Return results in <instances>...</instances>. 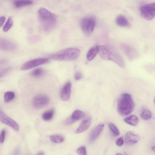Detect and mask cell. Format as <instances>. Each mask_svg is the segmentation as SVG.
Here are the masks:
<instances>
[{"mask_svg": "<svg viewBox=\"0 0 155 155\" xmlns=\"http://www.w3.org/2000/svg\"><path fill=\"white\" fill-rule=\"evenodd\" d=\"M33 2L31 0H16L13 2L14 5L16 8H19L31 5Z\"/></svg>", "mask_w": 155, "mask_h": 155, "instance_id": "obj_20", "label": "cell"}, {"mask_svg": "<svg viewBox=\"0 0 155 155\" xmlns=\"http://www.w3.org/2000/svg\"><path fill=\"white\" fill-rule=\"evenodd\" d=\"M77 153L78 155H87L86 147L82 146L79 147L77 150Z\"/></svg>", "mask_w": 155, "mask_h": 155, "instance_id": "obj_28", "label": "cell"}, {"mask_svg": "<svg viewBox=\"0 0 155 155\" xmlns=\"http://www.w3.org/2000/svg\"><path fill=\"white\" fill-rule=\"evenodd\" d=\"M124 121L126 123L132 126H136L139 123L138 118L134 115L128 116L124 119Z\"/></svg>", "mask_w": 155, "mask_h": 155, "instance_id": "obj_18", "label": "cell"}, {"mask_svg": "<svg viewBox=\"0 0 155 155\" xmlns=\"http://www.w3.org/2000/svg\"><path fill=\"white\" fill-rule=\"evenodd\" d=\"M115 155H122V154L121 153H118L116 154Z\"/></svg>", "mask_w": 155, "mask_h": 155, "instance_id": "obj_37", "label": "cell"}, {"mask_svg": "<svg viewBox=\"0 0 155 155\" xmlns=\"http://www.w3.org/2000/svg\"><path fill=\"white\" fill-rule=\"evenodd\" d=\"M91 123V118L88 117L84 120L75 131L77 134L82 133L87 130L90 126Z\"/></svg>", "mask_w": 155, "mask_h": 155, "instance_id": "obj_16", "label": "cell"}, {"mask_svg": "<svg viewBox=\"0 0 155 155\" xmlns=\"http://www.w3.org/2000/svg\"><path fill=\"white\" fill-rule=\"evenodd\" d=\"M11 70L10 68H6L0 70V78L6 75Z\"/></svg>", "mask_w": 155, "mask_h": 155, "instance_id": "obj_29", "label": "cell"}, {"mask_svg": "<svg viewBox=\"0 0 155 155\" xmlns=\"http://www.w3.org/2000/svg\"><path fill=\"white\" fill-rule=\"evenodd\" d=\"M104 124H101L95 127L91 131L89 137V140L93 142L95 140L103 130Z\"/></svg>", "mask_w": 155, "mask_h": 155, "instance_id": "obj_15", "label": "cell"}, {"mask_svg": "<svg viewBox=\"0 0 155 155\" xmlns=\"http://www.w3.org/2000/svg\"><path fill=\"white\" fill-rule=\"evenodd\" d=\"M49 102V98L47 95L44 94H39L33 98L32 105L35 108L40 109L47 106Z\"/></svg>", "mask_w": 155, "mask_h": 155, "instance_id": "obj_7", "label": "cell"}, {"mask_svg": "<svg viewBox=\"0 0 155 155\" xmlns=\"http://www.w3.org/2000/svg\"><path fill=\"white\" fill-rule=\"evenodd\" d=\"M5 17L4 16L0 17V27H1L4 23L5 20Z\"/></svg>", "mask_w": 155, "mask_h": 155, "instance_id": "obj_33", "label": "cell"}, {"mask_svg": "<svg viewBox=\"0 0 155 155\" xmlns=\"http://www.w3.org/2000/svg\"><path fill=\"white\" fill-rule=\"evenodd\" d=\"M13 24V20L12 17H9L3 28V31L4 32L8 31L12 27Z\"/></svg>", "mask_w": 155, "mask_h": 155, "instance_id": "obj_23", "label": "cell"}, {"mask_svg": "<svg viewBox=\"0 0 155 155\" xmlns=\"http://www.w3.org/2000/svg\"><path fill=\"white\" fill-rule=\"evenodd\" d=\"M151 116L152 114L151 111L147 109H143L140 114L141 118L144 120L150 119Z\"/></svg>", "mask_w": 155, "mask_h": 155, "instance_id": "obj_24", "label": "cell"}, {"mask_svg": "<svg viewBox=\"0 0 155 155\" xmlns=\"http://www.w3.org/2000/svg\"><path fill=\"white\" fill-rule=\"evenodd\" d=\"M19 153V150L17 149L14 155H18Z\"/></svg>", "mask_w": 155, "mask_h": 155, "instance_id": "obj_34", "label": "cell"}, {"mask_svg": "<svg viewBox=\"0 0 155 155\" xmlns=\"http://www.w3.org/2000/svg\"><path fill=\"white\" fill-rule=\"evenodd\" d=\"M37 155H45L43 152H39Z\"/></svg>", "mask_w": 155, "mask_h": 155, "instance_id": "obj_35", "label": "cell"}, {"mask_svg": "<svg viewBox=\"0 0 155 155\" xmlns=\"http://www.w3.org/2000/svg\"><path fill=\"white\" fill-rule=\"evenodd\" d=\"M38 14L43 29L46 32L52 30L56 24V16L43 8L39 10Z\"/></svg>", "mask_w": 155, "mask_h": 155, "instance_id": "obj_3", "label": "cell"}, {"mask_svg": "<svg viewBox=\"0 0 155 155\" xmlns=\"http://www.w3.org/2000/svg\"><path fill=\"white\" fill-rule=\"evenodd\" d=\"M140 139L139 136L134 132H127L125 136V142L127 145H132L137 143Z\"/></svg>", "mask_w": 155, "mask_h": 155, "instance_id": "obj_14", "label": "cell"}, {"mask_svg": "<svg viewBox=\"0 0 155 155\" xmlns=\"http://www.w3.org/2000/svg\"><path fill=\"white\" fill-rule=\"evenodd\" d=\"M134 108V104L131 95L124 93L117 100V110L120 115L125 116L131 114Z\"/></svg>", "mask_w": 155, "mask_h": 155, "instance_id": "obj_2", "label": "cell"}, {"mask_svg": "<svg viewBox=\"0 0 155 155\" xmlns=\"http://www.w3.org/2000/svg\"><path fill=\"white\" fill-rule=\"evenodd\" d=\"M71 84L70 81L66 83L62 88L61 92V98L63 101L68 100L71 96Z\"/></svg>", "mask_w": 155, "mask_h": 155, "instance_id": "obj_13", "label": "cell"}, {"mask_svg": "<svg viewBox=\"0 0 155 155\" xmlns=\"http://www.w3.org/2000/svg\"><path fill=\"white\" fill-rule=\"evenodd\" d=\"M97 47L98 53L103 59L112 61L122 68L125 67V64L124 60L115 50L104 45H97Z\"/></svg>", "mask_w": 155, "mask_h": 155, "instance_id": "obj_1", "label": "cell"}, {"mask_svg": "<svg viewBox=\"0 0 155 155\" xmlns=\"http://www.w3.org/2000/svg\"><path fill=\"white\" fill-rule=\"evenodd\" d=\"M152 150L154 151H155V147L154 146L153 147L151 148Z\"/></svg>", "mask_w": 155, "mask_h": 155, "instance_id": "obj_36", "label": "cell"}, {"mask_svg": "<svg viewBox=\"0 0 155 155\" xmlns=\"http://www.w3.org/2000/svg\"><path fill=\"white\" fill-rule=\"evenodd\" d=\"M17 48L15 43L11 41L0 38V50L6 51H13Z\"/></svg>", "mask_w": 155, "mask_h": 155, "instance_id": "obj_12", "label": "cell"}, {"mask_svg": "<svg viewBox=\"0 0 155 155\" xmlns=\"http://www.w3.org/2000/svg\"><path fill=\"white\" fill-rule=\"evenodd\" d=\"M49 138L52 142L55 143H60L62 142L64 140V137L62 136L58 135H51Z\"/></svg>", "mask_w": 155, "mask_h": 155, "instance_id": "obj_25", "label": "cell"}, {"mask_svg": "<svg viewBox=\"0 0 155 155\" xmlns=\"http://www.w3.org/2000/svg\"><path fill=\"white\" fill-rule=\"evenodd\" d=\"M120 47L129 61H133L138 57L137 51L131 46L123 43L121 44Z\"/></svg>", "mask_w": 155, "mask_h": 155, "instance_id": "obj_9", "label": "cell"}, {"mask_svg": "<svg viewBox=\"0 0 155 155\" xmlns=\"http://www.w3.org/2000/svg\"><path fill=\"white\" fill-rule=\"evenodd\" d=\"M15 94L12 91H8L4 94V101L6 102H8L12 101L14 97Z\"/></svg>", "mask_w": 155, "mask_h": 155, "instance_id": "obj_26", "label": "cell"}, {"mask_svg": "<svg viewBox=\"0 0 155 155\" xmlns=\"http://www.w3.org/2000/svg\"><path fill=\"white\" fill-rule=\"evenodd\" d=\"M54 114V110L51 109L44 112L42 115V119L45 121H49L53 118Z\"/></svg>", "mask_w": 155, "mask_h": 155, "instance_id": "obj_22", "label": "cell"}, {"mask_svg": "<svg viewBox=\"0 0 155 155\" xmlns=\"http://www.w3.org/2000/svg\"><path fill=\"white\" fill-rule=\"evenodd\" d=\"M80 54V50L76 48H71L62 50L50 55L49 58L58 61H71L75 60Z\"/></svg>", "mask_w": 155, "mask_h": 155, "instance_id": "obj_4", "label": "cell"}, {"mask_svg": "<svg viewBox=\"0 0 155 155\" xmlns=\"http://www.w3.org/2000/svg\"><path fill=\"white\" fill-rule=\"evenodd\" d=\"M82 74L80 72H77L74 75V78L76 80L81 79L82 77Z\"/></svg>", "mask_w": 155, "mask_h": 155, "instance_id": "obj_32", "label": "cell"}, {"mask_svg": "<svg viewBox=\"0 0 155 155\" xmlns=\"http://www.w3.org/2000/svg\"><path fill=\"white\" fill-rule=\"evenodd\" d=\"M45 73L44 70L41 68H38L33 70L31 73V76L35 78H39L43 76Z\"/></svg>", "mask_w": 155, "mask_h": 155, "instance_id": "obj_21", "label": "cell"}, {"mask_svg": "<svg viewBox=\"0 0 155 155\" xmlns=\"http://www.w3.org/2000/svg\"><path fill=\"white\" fill-rule=\"evenodd\" d=\"M98 52L97 45L90 48L87 54V58L88 60L90 61L92 60L95 57Z\"/></svg>", "mask_w": 155, "mask_h": 155, "instance_id": "obj_19", "label": "cell"}, {"mask_svg": "<svg viewBox=\"0 0 155 155\" xmlns=\"http://www.w3.org/2000/svg\"><path fill=\"white\" fill-rule=\"evenodd\" d=\"M84 113L80 110H75L71 115L64 121L66 125H71L84 117Z\"/></svg>", "mask_w": 155, "mask_h": 155, "instance_id": "obj_11", "label": "cell"}, {"mask_svg": "<svg viewBox=\"0 0 155 155\" xmlns=\"http://www.w3.org/2000/svg\"><path fill=\"white\" fill-rule=\"evenodd\" d=\"M0 121L9 126L16 131H18L19 130V127L17 123L1 110H0Z\"/></svg>", "mask_w": 155, "mask_h": 155, "instance_id": "obj_10", "label": "cell"}, {"mask_svg": "<svg viewBox=\"0 0 155 155\" xmlns=\"http://www.w3.org/2000/svg\"><path fill=\"white\" fill-rule=\"evenodd\" d=\"M49 60L47 58H39L33 59L24 63L22 65L21 69L22 70H27L41 65L48 63Z\"/></svg>", "mask_w": 155, "mask_h": 155, "instance_id": "obj_8", "label": "cell"}, {"mask_svg": "<svg viewBox=\"0 0 155 155\" xmlns=\"http://www.w3.org/2000/svg\"><path fill=\"white\" fill-rule=\"evenodd\" d=\"M5 135V130H3L1 132L0 134V142L1 143H3L4 141Z\"/></svg>", "mask_w": 155, "mask_h": 155, "instance_id": "obj_31", "label": "cell"}, {"mask_svg": "<svg viewBox=\"0 0 155 155\" xmlns=\"http://www.w3.org/2000/svg\"><path fill=\"white\" fill-rule=\"evenodd\" d=\"M109 127L111 131L116 135H118L120 132L117 126L113 123H110L108 124Z\"/></svg>", "mask_w": 155, "mask_h": 155, "instance_id": "obj_27", "label": "cell"}, {"mask_svg": "<svg viewBox=\"0 0 155 155\" xmlns=\"http://www.w3.org/2000/svg\"><path fill=\"white\" fill-rule=\"evenodd\" d=\"M116 24L122 27H128L130 26L129 22L125 16L120 15L117 16L115 19Z\"/></svg>", "mask_w": 155, "mask_h": 155, "instance_id": "obj_17", "label": "cell"}, {"mask_svg": "<svg viewBox=\"0 0 155 155\" xmlns=\"http://www.w3.org/2000/svg\"><path fill=\"white\" fill-rule=\"evenodd\" d=\"M116 144L118 146H122L124 143V140L122 137H120L117 138L116 141Z\"/></svg>", "mask_w": 155, "mask_h": 155, "instance_id": "obj_30", "label": "cell"}, {"mask_svg": "<svg viewBox=\"0 0 155 155\" xmlns=\"http://www.w3.org/2000/svg\"><path fill=\"white\" fill-rule=\"evenodd\" d=\"M96 24L95 19L91 16H87L82 18L80 21L81 29L87 36L92 34Z\"/></svg>", "mask_w": 155, "mask_h": 155, "instance_id": "obj_5", "label": "cell"}, {"mask_svg": "<svg viewBox=\"0 0 155 155\" xmlns=\"http://www.w3.org/2000/svg\"><path fill=\"white\" fill-rule=\"evenodd\" d=\"M139 11L142 16L145 19L150 20L155 15V2H152L140 6Z\"/></svg>", "mask_w": 155, "mask_h": 155, "instance_id": "obj_6", "label": "cell"}]
</instances>
